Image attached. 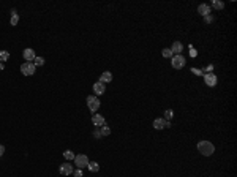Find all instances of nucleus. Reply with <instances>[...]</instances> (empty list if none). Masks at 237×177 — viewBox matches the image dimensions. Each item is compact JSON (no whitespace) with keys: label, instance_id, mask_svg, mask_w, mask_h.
Instances as JSON below:
<instances>
[{"label":"nucleus","instance_id":"f257e3e1","mask_svg":"<svg viewBox=\"0 0 237 177\" xmlns=\"http://www.w3.org/2000/svg\"><path fill=\"white\" fill-rule=\"evenodd\" d=\"M198 150H199L201 155L210 157L213 152H215V145H213L210 141H199V142H198Z\"/></svg>","mask_w":237,"mask_h":177},{"label":"nucleus","instance_id":"f03ea898","mask_svg":"<svg viewBox=\"0 0 237 177\" xmlns=\"http://www.w3.org/2000/svg\"><path fill=\"white\" fill-rule=\"evenodd\" d=\"M85 101H87L89 111H92V112H97V111H98V108H100V100H98V96L90 95V96H87Z\"/></svg>","mask_w":237,"mask_h":177},{"label":"nucleus","instance_id":"7ed1b4c3","mask_svg":"<svg viewBox=\"0 0 237 177\" xmlns=\"http://www.w3.org/2000/svg\"><path fill=\"white\" fill-rule=\"evenodd\" d=\"M185 63H186V60H185V57H183L182 54L171 57V65H172V68H176V70H182V68L185 66Z\"/></svg>","mask_w":237,"mask_h":177},{"label":"nucleus","instance_id":"20e7f679","mask_svg":"<svg viewBox=\"0 0 237 177\" xmlns=\"http://www.w3.org/2000/svg\"><path fill=\"white\" fill-rule=\"evenodd\" d=\"M35 70H36V66L33 65V62H26V63L21 65V73L24 76H33Z\"/></svg>","mask_w":237,"mask_h":177},{"label":"nucleus","instance_id":"39448f33","mask_svg":"<svg viewBox=\"0 0 237 177\" xmlns=\"http://www.w3.org/2000/svg\"><path fill=\"white\" fill-rule=\"evenodd\" d=\"M75 163H76V168H78V169H84V168H87V165H89V157L84 155V154H79V155L75 157Z\"/></svg>","mask_w":237,"mask_h":177},{"label":"nucleus","instance_id":"423d86ee","mask_svg":"<svg viewBox=\"0 0 237 177\" xmlns=\"http://www.w3.org/2000/svg\"><path fill=\"white\" fill-rule=\"evenodd\" d=\"M73 165H70V163H63V165H60V168H59V172L62 174V175H71L73 174Z\"/></svg>","mask_w":237,"mask_h":177},{"label":"nucleus","instance_id":"0eeeda50","mask_svg":"<svg viewBox=\"0 0 237 177\" xmlns=\"http://www.w3.org/2000/svg\"><path fill=\"white\" fill-rule=\"evenodd\" d=\"M22 56H24V59H26V62H33L35 60V51L32 49V47H26L22 51Z\"/></svg>","mask_w":237,"mask_h":177},{"label":"nucleus","instance_id":"6e6552de","mask_svg":"<svg viewBox=\"0 0 237 177\" xmlns=\"http://www.w3.org/2000/svg\"><path fill=\"white\" fill-rule=\"evenodd\" d=\"M204 81L209 87H213V86H217V76L213 73H207V74H204Z\"/></svg>","mask_w":237,"mask_h":177},{"label":"nucleus","instance_id":"1a4fd4ad","mask_svg":"<svg viewBox=\"0 0 237 177\" xmlns=\"http://www.w3.org/2000/svg\"><path fill=\"white\" fill-rule=\"evenodd\" d=\"M93 92H95V96H98V95H103L104 92H106V86L103 84V82H95L93 84Z\"/></svg>","mask_w":237,"mask_h":177},{"label":"nucleus","instance_id":"9d476101","mask_svg":"<svg viewBox=\"0 0 237 177\" xmlns=\"http://www.w3.org/2000/svg\"><path fill=\"white\" fill-rule=\"evenodd\" d=\"M182 51H183V44H182L180 41H174L172 46H171V52H172V56H179Z\"/></svg>","mask_w":237,"mask_h":177},{"label":"nucleus","instance_id":"9b49d317","mask_svg":"<svg viewBox=\"0 0 237 177\" xmlns=\"http://www.w3.org/2000/svg\"><path fill=\"white\" fill-rule=\"evenodd\" d=\"M92 123H93L95 126H101V125H104L106 122H104V117H103L101 114H93V116H92Z\"/></svg>","mask_w":237,"mask_h":177},{"label":"nucleus","instance_id":"f8f14e48","mask_svg":"<svg viewBox=\"0 0 237 177\" xmlns=\"http://www.w3.org/2000/svg\"><path fill=\"white\" fill-rule=\"evenodd\" d=\"M153 128H155V130H163V128H166V120H164L163 117L155 119V120H153Z\"/></svg>","mask_w":237,"mask_h":177},{"label":"nucleus","instance_id":"ddd939ff","mask_svg":"<svg viewBox=\"0 0 237 177\" xmlns=\"http://www.w3.org/2000/svg\"><path fill=\"white\" fill-rule=\"evenodd\" d=\"M198 13H199L201 16H204V17H206V16H209V14H210V7H209V5H206V3H202V5H199V7H198Z\"/></svg>","mask_w":237,"mask_h":177},{"label":"nucleus","instance_id":"4468645a","mask_svg":"<svg viewBox=\"0 0 237 177\" xmlns=\"http://www.w3.org/2000/svg\"><path fill=\"white\" fill-rule=\"evenodd\" d=\"M111 81H112V74H111V71L101 73V76H100V82L106 84V82H111Z\"/></svg>","mask_w":237,"mask_h":177},{"label":"nucleus","instance_id":"2eb2a0df","mask_svg":"<svg viewBox=\"0 0 237 177\" xmlns=\"http://www.w3.org/2000/svg\"><path fill=\"white\" fill-rule=\"evenodd\" d=\"M209 7H210V10H212V8H215V10H223V8H225V3L220 2V0H212V3H210Z\"/></svg>","mask_w":237,"mask_h":177},{"label":"nucleus","instance_id":"dca6fc26","mask_svg":"<svg viewBox=\"0 0 237 177\" xmlns=\"http://www.w3.org/2000/svg\"><path fill=\"white\" fill-rule=\"evenodd\" d=\"M87 168H89L90 172H98V171H100V165H98L97 161H89Z\"/></svg>","mask_w":237,"mask_h":177},{"label":"nucleus","instance_id":"f3484780","mask_svg":"<svg viewBox=\"0 0 237 177\" xmlns=\"http://www.w3.org/2000/svg\"><path fill=\"white\" fill-rule=\"evenodd\" d=\"M17 22H19V16H17L16 10H11V19H10V24L14 27V25H17Z\"/></svg>","mask_w":237,"mask_h":177},{"label":"nucleus","instance_id":"a211bd4d","mask_svg":"<svg viewBox=\"0 0 237 177\" xmlns=\"http://www.w3.org/2000/svg\"><path fill=\"white\" fill-rule=\"evenodd\" d=\"M100 133H101V136H109V135H111V128L104 123V125L100 126Z\"/></svg>","mask_w":237,"mask_h":177},{"label":"nucleus","instance_id":"6ab92c4d","mask_svg":"<svg viewBox=\"0 0 237 177\" xmlns=\"http://www.w3.org/2000/svg\"><path fill=\"white\" fill-rule=\"evenodd\" d=\"M63 157H65V160L71 161V160H75V157H76V155H75L71 150H65V152H63Z\"/></svg>","mask_w":237,"mask_h":177},{"label":"nucleus","instance_id":"aec40b11","mask_svg":"<svg viewBox=\"0 0 237 177\" xmlns=\"http://www.w3.org/2000/svg\"><path fill=\"white\" fill-rule=\"evenodd\" d=\"M10 59V52L8 51H0V62H7Z\"/></svg>","mask_w":237,"mask_h":177},{"label":"nucleus","instance_id":"412c9836","mask_svg":"<svg viewBox=\"0 0 237 177\" xmlns=\"http://www.w3.org/2000/svg\"><path fill=\"white\" fill-rule=\"evenodd\" d=\"M161 56H163L164 59H171V57H172V52H171V49H168V47H164V49L161 51Z\"/></svg>","mask_w":237,"mask_h":177},{"label":"nucleus","instance_id":"4be33fe9","mask_svg":"<svg viewBox=\"0 0 237 177\" xmlns=\"http://www.w3.org/2000/svg\"><path fill=\"white\" fill-rule=\"evenodd\" d=\"M33 65H35V66H43V65H44V59H43V57H35Z\"/></svg>","mask_w":237,"mask_h":177},{"label":"nucleus","instance_id":"5701e85b","mask_svg":"<svg viewBox=\"0 0 237 177\" xmlns=\"http://www.w3.org/2000/svg\"><path fill=\"white\" fill-rule=\"evenodd\" d=\"M172 116H174V112H172V109H166L164 111V120H169V119H172Z\"/></svg>","mask_w":237,"mask_h":177},{"label":"nucleus","instance_id":"b1692460","mask_svg":"<svg viewBox=\"0 0 237 177\" xmlns=\"http://www.w3.org/2000/svg\"><path fill=\"white\" fill-rule=\"evenodd\" d=\"M73 175H75V177H82V169H78V168H76V169L73 171Z\"/></svg>","mask_w":237,"mask_h":177},{"label":"nucleus","instance_id":"393cba45","mask_svg":"<svg viewBox=\"0 0 237 177\" xmlns=\"http://www.w3.org/2000/svg\"><path fill=\"white\" fill-rule=\"evenodd\" d=\"M93 136L97 138V139H100V138H101V133H100V126H97V130L93 131Z\"/></svg>","mask_w":237,"mask_h":177},{"label":"nucleus","instance_id":"a878e982","mask_svg":"<svg viewBox=\"0 0 237 177\" xmlns=\"http://www.w3.org/2000/svg\"><path fill=\"white\" fill-rule=\"evenodd\" d=\"M3 154H5V145L0 144V157H3Z\"/></svg>","mask_w":237,"mask_h":177},{"label":"nucleus","instance_id":"bb28decb","mask_svg":"<svg viewBox=\"0 0 237 177\" xmlns=\"http://www.w3.org/2000/svg\"><path fill=\"white\" fill-rule=\"evenodd\" d=\"M206 22H207V24L213 22V16H210V14H209V16H206Z\"/></svg>","mask_w":237,"mask_h":177},{"label":"nucleus","instance_id":"cd10ccee","mask_svg":"<svg viewBox=\"0 0 237 177\" xmlns=\"http://www.w3.org/2000/svg\"><path fill=\"white\" fill-rule=\"evenodd\" d=\"M193 73H196V74H202V71H199V70H196V68H193Z\"/></svg>","mask_w":237,"mask_h":177},{"label":"nucleus","instance_id":"c85d7f7f","mask_svg":"<svg viewBox=\"0 0 237 177\" xmlns=\"http://www.w3.org/2000/svg\"><path fill=\"white\" fill-rule=\"evenodd\" d=\"M5 68V65H3V62H0V70H3Z\"/></svg>","mask_w":237,"mask_h":177}]
</instances>
